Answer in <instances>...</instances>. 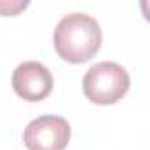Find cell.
<instances>
[{
	"mask_svg": "<svg viewBox=\"0 0 150 150\" xmlns=\"http://www.w3.org/2000/svg\"><path fill=\"white\" fill-rule=\"evenodd\" d=\"M103 44V30L96 18L85 13L65 14L55 27L53 46L58 57L69 64L88 62Z\"/></svg>",
	"mask_w": 150,
	"mask_h": 150,
	"instance_id": "cell-1",
	"label": "cell"
},
{
	"mask_svg": "<svg viewBox=\"0 0 150 150\" xmlns=\"http://www.w3.org/2000/svg\"><path fill=\"white\" fill-rule=\"evenodd\" d=\"M13 88L16 96L28 103H39L46 99L53 90L51 71L35 60L21 62L13 72Z\"/></svg>",
	"mask_w": 150,
	"mask_h": 150,
	"instance_id": "cell-4",
	"label": "cell"
},
{
	"mask_svg": "<svg viewBox=\"0 0 150 150\" xmlns=\"http://www.w3.org/2000/svg\"><path fill=\"white\" fill-rule=\"evenodd\" d=\"M27 6H28V2H0V14L2 16H16Z\"/></svg>",
	"mask_w": 150,
	"mask_h": 150,
	"instance_id": "cell-5",
	"label": "cell"
},
{
	"mask_svg": "<svg viewBox=\"0 0 150 150\" xmlns=\"http://www.w3.org/2000/svg\"><path fill=\"white\" fill-rule=\"evenodd\" d=\"M69 139L71 125L58 115L37 117L23 131V143L28 150H65Z\"/></svg>",
	"mask_w": 150,
	"mask_h": 150,
	"instance_id": "cell-3",
	"label": "cell"
},
{
	"mask_svg": "<svg viewBox=\"0 0 150 150\" xmlns=\"http://www.w3.org/2000/svg\"><path fill=\"white\" fill-rule=\"evenodd\" d=\"M83 94L85 97L101 106L118 103L131 87L129 72L117 62H97L83 76Z\"/></svg>",
	"mask_w": 150,
	"mask_h": 150,
	"instance_id": "cell-2",
	"label": "cell"
}]
</instances>
